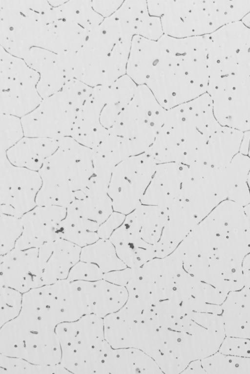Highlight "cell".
<instances>
[{"label": "cell", "instance_id": "cell-18", "mask_svg": "<svg viewBox=\"0 0 250 374\" xmlns=\"http://www.w3.org/2000/svg\"><path fill=\"white\" fill-rule=\"evenodd\" d=\"M244 132L221 126L209 137L197 162L212 168L223 167L240 152Z\"/></svg>", "mask_w": 250, "mask_h": 374}, {"label": "cell", "instance_id": "cell-22", "mask_svg": "<svg viewBox=\"0 0 250 374\" xmlns=\"http://www.w3.org/2000/svg\"><path fill=\"white\" fill-rule=\"evenodd\" d=\"M114 15L133 36L157 41L164 35L160 18L149 13L147 0H124Z\"/></svg>", "mask_w": 250, "mask_h": 374}, {"label": "cell", "instance_id": "cell-28", "mask_svg": "<svg viewBox=\"0 0 250 374\" xmlns=\"http://www.w3.org/2000/svg\"><path fill=\"white\" fill-rule=\"evenodd\" d=\"M80 260L96 264L104 274L127 267L118 256L115 248L109 239L100 238L82 247Z\"/></svg>", "mask_w": 250, "mask_h": 374}, {"label": "cell", "instance_id": "cell-13", "mask_svg": "<svg viewBox=\"0 0 250 374\" xmlns=\"http://www.w3.org/2000/svg\"><path fill=\"white\" fill-rule=\"evenodd\" d=\"M74 53H58L33 46L23 59L39 74L38 91L42 99L60 91L74 78L73 56Z\"/></svg>", "mask_w": 250, "mask_h": 374}, {"label": "cell", "instance_id": "cell-25", "mask_svg": "<svg viewBox=\"0 0 250 374\" xmlns=\"http://www.w3.org/2000/svg\"><path fill=\"white\" fill-rule=\"evenodd\" d=\"M109 239L119 258L128 267H139L156 258L154 246L135 238L122 225L113 232Z\"/></svg>", "mask_w": 250, "mask_h": 374}, {"label": "cell", "instance_id": "cell-7", "mask_svg": "<svg viewBox=\"0 0 250 374\" xmlns=\"http://www.w3.org/2000/svg\"><path fill=\"white\" fill-rule=\"evenodd\" d=\"M0 354L42 365L60 363L61 348L55 331L21 313L0 326Z\"/></svg>", "mask_w": 250, "mask_h": 374}, {"label": "cell", "instance_id": "cell-35", "mask_svg": "<svg viewBox=\"0 0 250 374\" xmlns=\"http://www.w3.org/2000/svg\"><path fill=\"white\" fill-rule=\"evenodd\" d=\"M218 352L227 355L250 357V339L226 336Z\"/></svg>", "mask_w": 250, "mask_h": 374}, {"label": "cell", "instance_id": "cell-2", "mask_svg": "<svg viewBox=\"0 0 250 374\" xmlns=\"http://www.w3.org/2000/svg\"><path fill=\"white\" fill-rule=\"evenodd\" d=\"M207 93L222 125L250 131V28L242 21L209 35Z\"/></svg>", "mask_w": 250, "mask_h": 374}, {"label": "cell", "instance_id": "cell-21", "mask_svg": "<svg viewBox=\"0 0 250 374\" xmlns=\"http://www.w3.org/2000/svg\"><path fill=\"white\" fill-rule=\"evenodd\" d=\"M58 147V140L24 136L4 153L12 164L39 172Z\"/></svg>", "mask_w": 250, "mask_h": 374}, {"label": "cell", "instance_id": "cell-30", "mask_svg": "<svg viewBox=\"0 0 250 374\" xmlns=\"http://www.w3.org/2000/svg\"><path fill=\"white\" fill-rule=\"evenodd\" d=\"M71 374L61 363L38 364L25 359L0 354V374Z\"/></svg>", "mask_w": 250, "mask_h": 374}, {"label": "cell", "instance_id": "cell-11", "mask_svg": "<svg viewBox=\"0 0 250 374\" xmlns=\"http://www.w3.org/2000/svg\"><path fill=\"white\" fill-rule=\"evenodd\" d=\"M81 108L62 90L44 98L35 110L21 118L24 136L56 140L71 136Z\"/></svg>", "mask_w": 250, "mask_h": 374}, {"label": "cell", "instance_id": "cell-29", "mask_svg": "<svg viewBox=\"0 0 250 374\" xmlns=\"http://www.w3.org/2000/svg\"><path fill=\"white\" fill-rule=\"evenodd\" d=\"M204 374H250V357L227 355L219 352L200 359Z\"/></svg>", "mask_w": 250, "mask_h": 374}, {"label": "cell", "instance_id": "cell-36", "mask_svg": "<svg viewBox=\"0 0 250 374\" xmlns=\"http://www.w3.org/2000/svg\"><path fill=\"white\" fill-rule=\"evenodd\" d=\"M126 215L113 211L99 226L97 233L100 238L109 239L113 232L124 222Z\"/></svg>", "mask_w": 250, "mask_h": 374}, {"label": "cell", "instance_id": "cell-38", "mask_svg": "<svg viewBox=\"0 0 250 374\" xmlns=\"http://www.w3.org/2000/svg\"><path fill=\"white\" fill-rule=\"evenodd\" d=\"M132 270V268L127 267L124 269L105 273L104 274L103 279L125 287L131 279Z\"/></svg>", "mask_w": 250, "mask_h": 374}, {"label": "cell", "instance_id": "cell-8", "mask_svg": "<svg viewBox=\"0 0 250 374\" xmlns=\"http://www.w3.org/2000/svg\"><path fill=\"white\" fill-rule=\"evenodd\" d=\"M133 37L114 14L104 18L89 33L84 46L90 53L102 86L126 74Z\"/></svg>", "mask_w": 250, "mask_h": 374}, {"label": "cell", "instance_id": "cell-40", "mask_svg": "<svg viewBox=\"0 0 250 374\" xmlns=\"http://www.w3.org/2000/svg\"><path fill=\"white\" fill-rule=\"evenodd\" d=\"M245 212L250 220V203L244 206Z\"/></svg>", "mask_w": 250, "mask_h": 374}, {"label": "cell", "instance_id": "cell-39", "mask_svg": "<svg viewBox=\"0 0 250 374\" xmlns=\"http://www.w3.org/2000/svg\"><path fill=\"white\" fill-rule=\"evenodd\" d=\"M244 286L250 288V254L245 258L243 264Z\"/></svg>", "mask_w": 250, "mask_h": 374}, {"label": "cell", "instance_id": "cell-1", "mask_svg": "<svg viewBox=\"0 0 250 374\" xmlns=\"http://www.w3.org/2000/svg\"><path fill=\"white\" fill-rule=\"evenodd\" d=\"M176 249L190 274L227 294L242 288L243 264L250 254V220L244 206L222 201Z\"/></svg>", "mask_w": 250, "mask_h": 374}, {"label": "cell", "instance_id": "cell-31", "mask_svg": "<svg viewBox=\"0 0 250 374\" xmlns=\"http://www.w3.org/2000/svg\"><path fill=\"white\" fill-rule=\"evenodd\" d=\"M0 254H5L15 247L22 232L21 217L0 213Z\"/></svg>", "mask_w": 250, "mask_h": 374}, {"label": "cell", "instance_id": "cell-17", "mask_svg": "<svg viewBox=\"0 0 250 374\" xmlns=\"http://www.w3.org/2000/svg\"><path fill=\"white\" fill-rule=\"evenodd\" d=\"M81 249L62 239L47 242L38 248L43 285L66 279L71 269L80 260Z\"/></svg>", "mask_w": 250, "mask_h": 374}, {"label": "cell", "instance_id": "cell-10", "mask_svg": "<svg viewBox=\"0 0 250 374\" xmlns=\"http://www.w3.org/2000/svg\"><path fill=\"white\" fill-rule=\"evenodd\" d=\"M40 76L21 58L0 47V114L22 118L42 99L38 90Z\"/></svg>", "mask_w": 250, "mask_h": 374}, {"label": "cell", "instance_id": "cell-12", "mask_svg": "<svg viewBox=\"0 0 250 374\" xmlns=\"http://www.w3.org/2000/svg\"><path fill=\"white\" fill-rule=\"evenodd\" d=\"M41 185L38 172L15 166L0 153V213L21 217L32 210Z\"/></svg>", "mask_w": 250, "mask_h": 374}, {"label": "cell", "instance_id": "cell-42", "mask_svg": "<svg viewBox=\"0 0 250 374\" xmlns=\"http://www.w3.org/2000/svg\"><path fill=\"white\" fill-rule=\"evenodd\" d=\"M248 156L250 158V141L249 150L248 152Z\"/></svg>", "mask_w": 250, "mask_h": 374}, {"label": "cell", "instance_id": "cell-32", "mask_svg": "<svg viewBox=\"0 0 250 374\" xmlns=\"http://www.w3.org/2000/svg\"><path fill=\"white\" fill-rule=\"evenodd\" d=\"M0 153H5L24 136L21 119L0 114Z\"/></svg>", "mask_w": 250, "mask_h": 374}, {"label": "cell", "instance_id": "cell-19", "mask_svg": "<svg viewBox=\"0 0 250 374\" xmlns=\"http://www.w3.org/2000/svg\"><path fill=\"white\" fill-rule=\"evenodd\" d=\"M163 373L155 361L144 351L135 348L111 347L98 374Z\"/></svg>", "mask_w": 250, "mask_h": 374}, {"label": "cell", "instance_id": "cell-33", "mask_svg": "<svg viewBox=\"0 0 250 374\" xmlns=\"http://www.w3.org/2000/svg\"><path fill=\"white\" fill-rule=\"evenodd\" d=\"M0 326H1L20 314L22 306V293L6 286H0Z\"/></svg>", "mask_w": 250, "mask_h": 374}, {"label": "cell", "instance_id": "cell-14", "mask_svg": "<svg viewBox=\"0 0 250 374\" xmlns=\"http://www.w3.org/2000/svg\"><path fill=\"white\" fill-rule=\"evenodd\" d=\"M0 286L12 288L22 294L43 286L37 248H15L0 255Z\"/></svg>", "mask_w": 250, "mask_h": 374}, {"label": "cell", "instance_id": "cell-26", "mask_svg": "<svg viewBox=\"0 0 250 374\" xmlns=\"http://www.w3.org/2000/svg\"><path fill=\"white\" fill-rule=\"evenodd\" d=\"M69 206L99 225L114 211L107 191L89 187L75 192L73 200Z\"/></svg>", "mask_w": 250, "mask_h": 374}, {"label": "cell", "instance_id": "cell-5", "mask_svg": "<svg viewBox=\"0 0 250 374\" xmlns=\"http://www.w3.org/2000/svg\"><path fill=\"white\" fill-rule=\"evenodd\" d=\"M40 192L55 202L71 201L74 192L84 188L93 175L91 149L71 136L58 139V147L38 172Z\"/></svg>", "mask_w": 250, "mask_h": 374}, {"label": "cell", "instance_id": "cell-9", "mask_svg": "<svg viewBox=\"0 0 250 374\" xmlns=\"http://www.w3.org/2000/svg\"><path fill=\"white\" fill-rule=\"evenodd\" d=\"M21 312L54 329L85 315L76 289L67 279L23 293Z\"/></svg>", "mask_w": 250, "mask_h": 374}, {"label": "cell", "instance_id": "cell-23", "mask_svg": "<svg viewBox=\"0 0 250 374\" xmlns=\"http://www.w3.org/2000/svg\"><path fill=\"white\" fill-rule=\"evenodd\" d=\"M226 336L250 339V288L229 292L222 306Z\"/></svg>", "mask_w": 250, "mask_h": 374}, {"label": "cell", "instance_id": "cell-6", "mask_svg": "<svg viewBox=\"0 0 250 374\" xmlns=\"http://www.w3.org/2000/svg\"><path fill=\"white\" fill-rule=\"evenodd\" d=\"M55 331L61 348L60 363L71 374H98L111 347L104 338L103 318L86 314L59 324Z\"/></svg>", "mask_w": 250, "mask_h": 374}, {"label": "cell", "instance_id": "cell-24", "mask_svg": "<svg viewBox=\"0 0 250 374\" xmlns=\"http://www.w3.org/2000/svg\"><path fill=\"white\" fill-rule=\"evenodd\" d=\"M158 52V42L139 36H133L127 60L126 75L137 86L145 85Z\"/></svg>", "mask_w": 250, "mask_h": 374}, {"label": "cell", "instance_id": "cell-34", "mask_svg": "<svg viewBox=\"0 0 250 374\" xmlns=\"http://www.w3.org/2000/svg\"><path fill=\"white\" fill-rule=\"evenodd\" d=\"M104 274L96 264L80 260L71 269L67 279L70 281H95L103 279Z\"/></svg>", "mask_w": 250, "mask_h": 374}, {"label": "cell", "instance_id": "cell-3", "mask_svg": "<svg viewBox=\"0 0 250 374\" xmlns=\"http://www.w3.org/2000/svg\"><path fill=\"white\" fill-rule=\"evenodd\" d=\"M145 85L164 108H171L207 93L209 35L176 38L164 34Z\"/></svg>", "mask_w": 250, "mask_h": 374}, {"label": "cell", "instance_id": "cell-37", "mask_svg": "<svg viewBox=\"0 0 250 374\" xmlns=\"http://www.w3.org/2000/svg\"><path fill=\"white\" fill-rule=\"evenodd\" d=\"M124 0H91L94 10L104 19L114 14Z\"/></svg>", "mask_w": 250, "mask_h": 374}, {"label": "cell", "instance_id": "cell-15", "mask_svg": "<svg viewBox=\"0 0 250 374\" xmlns=\"http://www.w3.org/2000/svg\"><path fill=\"white\" fill-rule=\"evenodd\" d=\"M66 212V208L64 207L37 205L21 217L22 232L15 248H38L56 240L59 224Z\"/></svg>", "mask_w": 250, "mask_h": 374}, {"label": "cell", "instance_id": "cell-27", "mask_svg": "<svg viewBox=\"0 0 250 374\" xmlns=\"http://www.w3.org/2000/svg\"><path fill=\"white\" fill-rule=\"evenodd\" d=\"M99 225L69 206L65 216L59 224L57 240H64L82 248L100 239L97 233Z\"/></svg>", "mask_w": 250, "mask_h": 374}, {"label": "cell", "instance_id": "cell-4", "mask_svg": "<svg viewBox=\"0 0 250 374\" xmlns=\"http://www.w3.org/2000/svg\"><path fill=\"white\" fill-rule=\"evenodd\" d=\"M149 13L160 18L164 34L176 38L210 35L241 21L250 0H147Z\"/></svg>", "mask_w": 250, "mask_h": 374}, {"label": "cell", "instance_id": "cell-16", "mask_svg": "<svg viewBox=\"0 0 250 374\" xmlns=\"http://www.w3.org/2000/svg\"><path fill=\"white\" fill-rule=\"evenodd\" d=\"M82 301L85 315L102 318L117 312L128 298L126 288L104 279L95 281H71Z\"/></svg>", "mask_w": 250, "mask_h": 374}, {"label": "cell", "instance_id": "cell-41", "mask_svg": "<svg viewBox=\"0 0 250 374\" xmlns=\"http://www.w3.org/2000/svg\"><path fill=\"white\" fill-rule=\"evenodd\" d=\"M248 186L249 188V190L250 192V170L249 176H248Z\"/></svg>", "mask_w": 250, "mask_h": 374}, {"label": "cell", "instance_id": "cell-20", "mask_svg": "<svg viewBox=\"0 0 250 374\" xmlns=\"http://www.w3.org/2000/svg\"><path fill=\"white\" fill-rule=\"evenodd\" d=\"M166 220V209L141 204L126 215L122 225L132 235L155 248L161 239Z\"/></svg>", "mask_w": 250, "mask_h": 374}]
</instances>
